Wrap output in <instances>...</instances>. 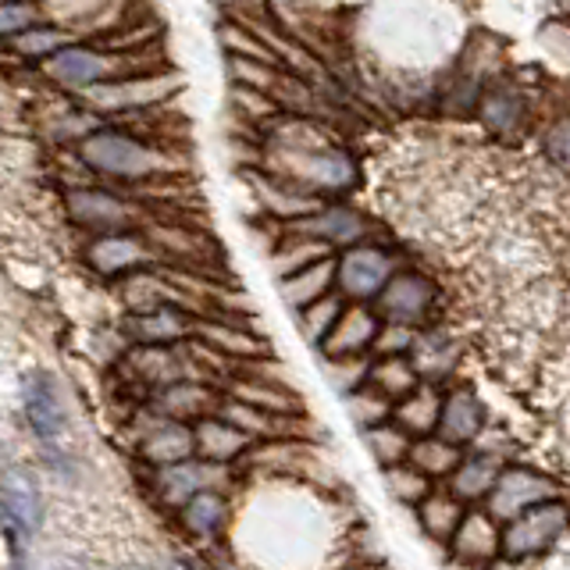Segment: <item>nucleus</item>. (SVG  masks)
Listing matches in <instances>:
<instances>
[{
  "instance_id": "dca6fc26",
  "label": "nucleus",
  "mask_w": 570,
  "mask_h": 570,
  "mask_svg": "<svg viewBox=\"0 0 570 570\" xmlns=\"http://www.w3.org/2000/svg\"><path fill=\"white\" fill-rule=\"evenodd\" d=\"M222 396H225V392H218L210 382L186 379V382H175L168 389L150 392V414L165 417V421L196 424V421H204L210 414H218Z\"/></svg>"
},
{
  "instance_id": "7ed1b4c3",
  "label": "nucleus",
  "mask_w": 570,
  "mask_h": 570,
  "mask_svg": "<svg viewBox=\"0 0 570 570\" xmlns=\"http://www.w3.org/2000/svg\"><path fill=\"white\" fill-rule=\"evenodd\" d=\"M570 531V503L567 499H549L542 507H531L521 517L503 524V563H528L539 560Z\"/></svg>"
},
{
  "instance_id": "ea45409f",
  "label": "nucleus",
  "mask_w": 570,
  "mask_h": 570,
  "mask_svg": "<svg viewBox=\"0 0 570 570\" xmlns=\"http://www.w3.org/2000/svg\"><path fill=\"white\" fill-rule=\"evenodd\" d=\"M542 150L563 175H570V118H557L549 125L542 136Z\"/></svg>"
},
{
  "instance_id": "58836bf2",
  "label": "nucleus",
  "mask_w": 570,
  "mask_h": 570,
  "mask_svg": "<svg viewBox=\"0 0 570 570\" xmlns=\"http://www.w3.org/2000/svg\"><path fill=\"white\" fill-rule=\"evenodd\" d=\"M421 328H406V325H382L379 343H374V356H410L417 346Z\"/></svg>"
},
{
  "instance_id": "aec40b11",
  "label": "nucleus",
  "mask_w": 570,
  "mask_h": 570,
  "mask_svg": "<svg viewBox=\"0 0 570 570\" xmlns=\"http://www.w3.org/2000/svg\"><path fill=\"white\" fill-rule=\"evenodd\" d=\"M507 471V460L503 453L495 450H468L460 460V468L453 471V478L445 481V489H450L460 503L468 507H485L489 495L495 489V481L503 478Z\"/></svg>"
},
{
  "instance_id": "0eeeda50",
  "label": "nucleus",
  "mask_w": 570,
  "mask_h": 570,
  "mask_svg": "<svg viewBox=\"0 0 570 570\" xmlns=\"http://www.w3.org/2000/svg\"><path fill=\"white\" fill-rule=\"evenodd\" d=\"M157 261V249L139 232H107L86 243V264L100 278H129L136 272H147Z\"/></svg>"
},
{
  "instance_id": "a211bd4d",
  "label": "nucleus",
  "mask_w": 570,
  "mask_h": 570,
  "mask_svg": "<svg viewBox=\"0 0 570 570\" xmlns=\"http://www.w3.org/2000/svg\"><path fill=\"white\" fill-rule=\"evenodd\" d=\"M489 424V406L485 400L478 396L474 385H453L445 392V403H442V421H439V435L450 439L463 450H471V445L481 439Z\"/></svg>"
},
{
  "instance_id": "4be33fe9",
  "label": "nucleus",
  "mask_w": 570,
  "mask_h": 570,
  "mask_svg": "<svg viewBox=\"0 0 570 570\" xmlns=\"http://www.w3.org/2000/svg\"><path fill=\"white\" fill-rule=\"evenodd\" d=\"M410 361H414L421 382L442 385L450 374H456V367L463 361V343L450 328L428 325V328H421L417 346H414V353H410Z\"/></svg>"
},
{
  "instance_id": "cd10ccee",
  "label": "nucleus",
  "mask_w": 570,
  "mask_h": 570,
  "mask_svg": "<svg viewBox=\"0 0 570 570\" xmlns=\"http://www.w3.org/2000/svg\"><path fill=\"white\" fill-rule=\"evenodd\" d=\"M463 453H468L463 445H456V442H450V439H442V435L435 432V435L414 439L406 463H414V468H417L424 478H432L435 485H439V481H450V478H453V471L460 468Z\"/></svg>"
},
{
  "instance_id": "6ab92c4d",
  "label": "nucleus",
  "mask_w": 570,
  "mask_h": 570,
  "mask_svg": "<svg viewBox=\"0 0 570 570\" xmlns=\"http://www.w3.org/2000/svg\"><path fill=\"white\" fill-rule=\"evenodd\" d=\"M150 417H154V424L139 435V460L147 463V468L165 471V468H175V463H186L196 456L193 424L165 421L157 414H150Z\"/></svg>"
},
{
  "instance_id": "f3484780",
  "label": "nucleus",
  "mask_w": 570,
  "mask_h": 570,
  "mask_svg": "<svg viewBox=\"0 0 570 570\" xmlns=\"http://www.w3.org/2000/svg\"><path fill=\"white\" fill-rule=\"evenodd\" d=\"M285 232H299V236H311L317 243H325V246H338V249H350L356 243H364L367 239V232H371V222L364 218L356 207H343V204H335V207H321L314 210L311 218H299V222H289L285 225Z\"/></svg>"
},
{
  "instance_id": "c9c22d12",
  "label": "nucleus",
  "mask_w": 570,
  "mask_h": 570,
  "mask_svg": "<svg viewBox=\"0 0 570 570\" xmlns=\"http://www.w3.org/2000/svg\"><path fill=\"white\" fill-rule=\"evenodd\" d=\"M14 50L22 53V58H29V61H47V58H53L58 50H65L71 40H68V32L65 29H53V26H32L29 32H22V36H14Z\"/></svg>"
},
{
  "instance_id": "e433bc0d",
  "label": "nucleus",
  "mask_w": 570,
  "mask_h": 570,
  "mask_svg": "<svg viewBox=\"0 0 570 570\" xmlns=\"http://www.w3.org/2000/svg\"><path fill=\"white\" fill-rule=\"evenodd\" d=\"M321 367H325L328 385L338 392V396H350V392L367 385L371 356H350V361H325V356H321Z\"/></svg>"
},
{
  "instance_id": "2f4dec72",
  "label": "nucleus",
  "mask_w": 570,
  "mask_h": 570,
  "mask_svg": "<svg viewBox=\"0 0 570 570\" xmlns=\"http://www.w3.org/2000/svg\"><path fill=\"white\" fill-rule=\"evenodd\" d=\"M343 311H346V299L338 296V293H328L325 299H317V303H311L307 311H299L296 317V325H299V335H303V343L307 346H314V350H321L325 346V338L332 335V328H335V321L343 317Z\"/></svg>"
},
{
  "instance_id": "393cba45",
  "label": "nucleus",
  "mask_w": 570,
  "mask_h": 570,
  "mask_svg": "<svg viewBox=\"0 0 570 570\" xmlns=\"http://www.w3.org/2000/svg\"><path fill=\"white\" fill-rule=\"evenodd\" d=\"M228 517H232V503L225 489H207L200 495H193L189 503L178 510V524H183L189 539L214 542L228 528Z\"/></svg>"
},
{
  "instance_id": "b1692460",
  "label": "nucleus",
  "mask_w": 570,
  "mask_h": 570,
  "mask_svg": "<svg viewBox=\"0 0 570 570\" xmlns=\"http://www.w3.org/2000/svg\"><path fill=\"white\" fill-rule=\"evenodd\" d=\"M442 403H445V392L432 382H421L410 396H403L392 406V421H396L410 439L435 435L442 421Z\"/></svg>"
},
{
  "instance_id": "a878e982",
  "label": "nucleus",
  "mask_w": 570,
  "mask_h": 570,
  "mask_svg": "<svg viewBox=\"0 0 570 570\" xmlns=\"http://www.w3.org/2000/svg\"><path fill=\"white\" fill-rule=\"evenodd\" d=\"M468 503H460V499L445 489V485H435L432 492L424 495V503L417 507V528L428 534L432 542L450 549L456 528L463 524V517H468Z\"/></svg>"
},
{
  "instance_id": "37998d69",
  "label": "nucleus",
  "mask_w": 570,
  "mask_h": 570,
  "mask_svg": "<svg viewBox=\"0 0 570 570\" xmlns=\"http://www.w3.org/2000/svg\"><path fill=\"white\" fill-rule=\"evenodd\" d=\"M132 570H136V567H132Z\"/></svg>"
},
{
  "instance_id": "20e7f679",
  "label": "nucleus",
  "mask_w": 570,
  "mask_h": 570,
  "mask_svg": "<svg viewBox=\"0 0 570 570\" xmlns=\"http://www.w3.org/2000/svg\"><path fill=\"white\" fill-rule=\"evenodd\" d=\"M439 296H442V289L432 275L417 272V267H400L371 307L379 311L385 325L428 328V325H435Z\"/></svg>"
},
{
  "instance_id": "39448f33",
  "label": "nucleus",
  "mask_w": 570,
  "mask_h": 570,
  "mask_svg": "<svg viewBox=\"0 0 570 570\" xmlns=\"http://www.w3.org/2000/svg\"><path fill=\"white\" fill-rule=\"evenodd\" d=\"M396 272L400 264L389 246L356 243L335 254V293L346 303H374Z\"/></svg>"
},
{
  "instance_id": "4c0bfd02",
  "label": "nucleus",
  "mask_w": 570,
  "mask_h": 570,
  "mask_svg": "<svg viewBox=\"0 0 570 570\" xmlns=\"http://www.w3.org/2000/svg\"><path fill=\"white\" fill-rule=\"evenodd\" d=\"M36 22H40V8L36 4H26V0H0V36H4V40L29 32Z\"/></svg>"
},
{
  "instance_id": "72a5a7b5",
  "label": "nucleus",
  "mask_w": 570,
  "mask_h": 570,
  "mask_svg": "<svg viewBox=\"0 0 570 570\" xmlns=\"http://www.w3.org/2000/svg\"><path fill=\"white\" fill-rule=\"evenodd\" d=\"M346 400V414L353 417V424L361 428V432H367V428H374V424H385V421H392V400H385L379 389H371V385H361L356 392H350V396H343Z\"/></svg>"
},
{
  "instance_id": "f257e3e1",
  "label": "nucleus",
  "mask_w": 570,
  "mask_h": 570,
  "mask_svg": "<svg viewBox=\"0 0 570 570\" xmlns=\"http://www.w3.org/2000/svg\"><path fill=\"white\" fill-rule=\"evenodd\" d=\"M275 168L282 171V183L296 186L299 193H343L356 183V165L353 157L325 147L321 139H296L293 132L275 136L272 150Z\"/></svg>"
},
{
  "instance_id": "a19ab883",
  "label": "nucleus",
  "mask_w": 570,
  "mask_h": 570,
  "mask_svg": "<svg viewBox=\"0 0 570 570\" xmlns=\"http://www.w3.org/2000/svg\"><path fill=\"white\" fill-rule=\"evenodd\" d=\"M343 570H389V567L382 560H356V563H350Z\"/></svg>"
},
{
  "instance_id": "2eb2a0df",
  "label": "nucleus",
  "mask_w": 570,
  "mask_h": 570,
  "mask_svg": "<svg viewBox=\"0 0 570 570\" xmlns=\"http://www.w3.org/2000/svg\"><path fill=\"white\" fill-rule=\"evenodd\" d=\"M22 410L26 421L36 432L40 442H58L65 424H68V410L58 382L50 379L47 371H29L22 379Z\"/></svg>"
},
{
  "instance_id": "bb28decb",
  "label": "nucleus",
  "mask_w": 570,
  "mask_h": 570,
  "mask_svg": "<svg viewBox=\"0 0 570 570\" xmlns=\"http://www.w3.org/2000/svg\"><path fill=\"white\" fill-rule=\"evenodd\" d=\"M278 293H282V303L289 311H307L311 303L317 299H325L328 293H335V254L325 257V261H317L311 267H303V272L289 275V278H282L278 282Z\"/></svg>"
},
{
  "instance_id": "9d476101",
  "label": "nucleus",
  "mask_w": 570,
  "mask_h": 570,
  "mask_svg": "<svg viewBox=\"0 0 570 570\" xmlns=\"http://www.w3.org/2000/svg\"><path fill=\"white\" fill-rule=\"evenodd\" d=\"M196 328H200V314L183 303L125 317V335L132 338V346H183L196 338Z\"/></svg>"
},
{
  "instance_id": "f8f14e48",
  "label": "nucleus",
  "mask_w": 570,
  "mask_h": 570,
  "mask_svg": "<svg viewBox=\"0 0 570 570\" xmlns=\"http://www.w3.org/2000/svg\"><path fill=\"white\" fill-rule=\"evenodd\" d=\"M228 478V468H218V463H207L200 456H193L186 463H175V468L154 471V495L165 510H183L193 495H200L207 489H222V481Z\"/></svg>"
},
{
  "instance_id": "4468645a",
  "label": "nucleus",
  "mask_w": 570,
  "mask_h": 570,
  "mask_svg": "<svg viewBox=\"0 0 570 570\" xmlns=\"http://www.w3.org/2000/svg\"><path fill=\"white\" fill-rule=\"evenodd\" d=\"M385 321L371 303H346L343 317L335 321L332 335L325 338V346L317 353L325 361H350V356H374V343H379Z\"/></svg>"
},
{
  "instance_id": "9b49d317",
  "label": "nucleus",
  "mask_w": 570,
  "mask_h": 570,
  "mask_svg": "<svg viewBox=\"0 0 570 570\" xmlns=\"http://www.w3.org/2000/svg\"><path fill=\"white\" fill-rule=\"evenodd\" d=\"M0 517L18 534H36L43 524V492L40 481L29 468L14 463V468L0 471Z\"/></svg>"
},
{
  "instance_id": "f03ea898",
  "label": "nucleus",
  "mask_w": 570,
  "mask_h": 570,
  "mask_svg": "<svg viewBox=\"0 0 570 570\" xmlns=\"http://www.w3.org/2000/svg\"><path fill=\"white\" fill-rule=\"evenodd\" d=\"M79 160L97 175L118 178V183H142V178L165 175L175 160L157 150L154 142H142L121 129H94L79 139Z\"/></svg>"
},
{
  "instance_id": "ddd939ff",
  "label": "nucleus",
  "mask_w": 570,
  "mask_h": 570,
  "mask_svg": "<svg viewBox=\"0 0 570 570\" xmlns=\"http://www.w3.org/2000/svg\"><path fill=\"white\" fill-rule=\"evenodd\" d=\"M450 557L485 570L503 563V521H495L485 507H471L450 542Z\"/></svg>"
},
{
  "instance_id": "423d86ee",
  "label": "nucleus",
  "mask_w": 570,
  "mask_h": 570,
  "mask_svg": "<svg viewBox=\"0 0 570 570\" xmlns=\"http://www.w3.org/2000/svg\"><path fill=\"white\" fill-rule=\"evenodd\" d=\"M549 499H563L560 481L539 471V468H528V463H507L503 478L495 481V489L489 495L485 510L495 517V521H513L531 507H542Z\"/></svg>"
},
{
  "instance_id": "6e6552de",
  "label": "nucleus",
  "mask_w": 570,
  "mask_h": 570,
  "mask_svg": "<svg viewBox=\"0 0 570 570\" xmlns=\"http://www.w3.org/2000/svg\"><path fill=\"white\" fill-rule=\"evenodd\" d=\"M178 79L175 76H129V79H111L100 82L94 89H86L82 100L94 107V111H142V107L160 104L168 94H175Z\"/></svg>"
},
{
  "instance_id": "1a4fd4ad",
  "label": "nucleus",
  "mask_w": 570,
  "mask_h": 570,
  "mask_svg": "<svg viewBox=\"0 0 570 570\" xmlns=\"http://www.w3.org/2000/svg\"><path fill=\"white\" fill-rule=\"evenodd\" d=\"M65 207L71 222L86 232H97V236H107V232H132L139 222L136 207L107 189H89V186L71 189L65 196Z\"/></svg>"
},
{
  "instance_id": "7c9ffc66",
  "label": "nucleus",
  "mask_w": 570,
  "mask_h": 570,
  "mask_svg": "<svg viewBox=\"0 0 570 570\" xmlns=\"http://www.w3.org/2000/svg\"><path fill=\"white\" fill-rule=\"evenodd\" d=\"M361 439L367 445L371 460L379 463L382 471L385 468H396V463H406L410 445H414V439H410L396 421L374 424V428H367V432H361Z\"/></svg>"
},
{
  "instance_id": "f704fd0d",
  "label": "nucleus",
  "mask_w": 570,
  "mask_h": 570,
  "mask_svg": "<svg viewBox=\"0 0 570 570\" xmlns=\"http://www.w3.org/2000/svg\"><path fill=\"white\" fill-rule=\"evenodd\" d=\"M481 118L492 132H513L524 118V100L513 94V89H492V94L481 100Z\"/></svg>"
},
{
  "instance_id": "c756f323",
  "label": "nucleus",
  "mask_w": 570,
  "mask_h": 570,
  "mask_svg": "<svg viewBox=\"0 0 570 570\" xmlns=\"http://www.w3.org/2000/svg\"><path fill=\"white\" fill-rule=\"evenodd\" d=\"M332 257V246L317 243L311 236H299V232H285L282 236V246L272 254V267H275V278H289L296 272H303V267H311L317 261Z\"/></svg>"
},
{
  "instance_id": "c85d7f7f",
  "label": "nucleus",
  "mask_w": 570,
  "mask_h": 570,
  "mask_svg": "<svg viewBox=\"0 0 570 570\" xmlns=\"http://www.w3.org/2000/svg\"><path fill=\"white\" fill-rule=\"evenodd\" d=\"M367 385L379 389L385 400L400 403L403 396H410V392L421 385V374L410 356H371Z\"/></svg>"
},
{
  "instance_id": "5701e85b",
  "label": "nucleus",
  "mask_w": 570,
  "mask_h": 570,
  "mask_svg": "<svg viewBox=\"0 0 570 570\" xmlns=\"http://www.w3.org/2000/svg\"><path fill=\"white\" fill-rule=\"evenodd\" d=\"M193 435H196V456L207 460V463H218V468H232L236 460L254 453V439L246 432H239L236 424L225 421L222 414H210L204 421L193 424Z\"/></svg>"
},
{
  "instance_id": "79ce46f5",
  "label": "nucleus",
  "mask_w": 570,
  "mask_h": 570,
  "mask_svg": "<svg viewBox=\"0 0 570 570\" xmlns=\"http://www.w3.org/2000/svg\"><path fill=\"white\" fill-rule=\"evenodd\" d=\"M445 570H485V567H471V563H456V560H450V567Z\"/></svg>"
},
{
  "instance_id": "473e14b6",
  "label": "nucleus",
  "mask_w": 570,
  "mask_h": 570,
  "mask_svg": "<svg viewBox=\"0 0 570 570\" xmlns=\"http://www.w3.org/2000/svg\"><path fill=\"white\" fill-rule=\"evenodd\" d=\"M382 485L385 492L396 499V503L403 507H421L424 503V495L435 489V481L432 478H424L414 463H396V468H385L382 471Z\"/></svg>"
},
{
  "instance_id": "412c9836",
  "label": "nucleus",
  "mask_w": 570,
  "mask_h": 570,
  "mask_svg": "<svg viewBox=\"0 0 570 570\" xmlns=\"http://www.w3.org/2000/svg\"><path fill=\"white\" fill-rule=\"evenodd\" d=\"M196 338H200L204 346H210L218 356L225 361H236L239 364H254V361H267V343L249 332L239 321H222V317H200V328H196Z\"/></svg>"
}]
</instances>
